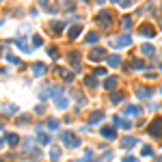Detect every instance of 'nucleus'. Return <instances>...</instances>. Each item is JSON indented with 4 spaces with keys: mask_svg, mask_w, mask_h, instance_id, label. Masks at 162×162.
I'll return each instance as SVG.
<instances>
[{
    "mask_svg": "<svg viewBox=\"0 0 162 162\" xmlns=\"http://www.w3.org/2000/svg\"><path fill=\"white\" fill-rule=\"evenodd\" d=\"M147 132H149V134H151L154 138H160V136H162V117H156L154 121L149 123Z\"/></svg>",
    "mask_w": 162,
    "mask_h": 162,
    "instance_id": "obj_1",
    "label": "nucleus"
},
{
    "mask_svg": "<svg viewBox=\"0 0 162 162\" xmlns=\"http://www.w3.org/2000/svg\"><path fill=\"white\" fill-rule=\"evenodd\" d=\"M61 138H63L65 147H72V149H74V147H78V145H80V138H76V136H74V134H69V132H63V134H61Z\"/></svg>",
    "mask_w": 162,
    "mask_h": 162,
    "instance_id": "obj_2",
    "label": "nucleus"
},
{
    "mask_svg": "<svg viewBox=\"0 0 162 162\" xmlns=\"http://www.w3.org/2000/svg\"><path fill=\"white\" fill-rule=\"evenodd\" d=\"M97 24H100V26H104L106 30H110V26H113V20H110V13H108V11H102V13L97 15Z\"/></svg>",
    "mask_w": 162,
    "mask_h": 162,
    "instance_id": "obj_3",
    "label": "nucleus"
},
{
    "mask_svg": "<svg viewBox=\"0 0 162 162\" xmlns=\"http://www.w3.org/2000/svg\"><path fill=\"white\" fill-rule=\"evenodd\" d=\"M104 56H106V50H104V48H93V50L89 52V58H91V61H102Z\"/></svg>",
    "mask_w": 162,
    "mask_h": 162,
    "instance_id": "obj_4",
    "label": "nucleus"
},
{
    "mask_svg": "<svg viewBox=\"0 0 162 162\" xmlns=\"http://www.w3.org/2000/svg\"><path fill=\"white\" fill-rule=\"evenodd\" d=\"M138 33L145 35V37H156V28H154L151 24H143V26L138 28Z\"/></svg>",
    "mask_w": 162,
    "mask_h": 162,
    "instance_id": "obj_5",
    "label": "nucleus"
},
{
    "mask_svg": "<svg viewBox=\"0 0 162 162\" xmlns=\"http://www.w3.org/2000/svg\"><path fill=\"white\" fill-rule=\"evenodd\" d=\"M56 74H58L65 82H72V80H74V74H72V72H67L65 67H56Z\"/></svg>",
    "mask_w": 162,
    "mask_h": 162,
    "instance_id": "obj_6",
    "label": "nucleus"
},
{
    "mask_svg": "<svg viewBox=\"0 0 162 162\" xmlns=\"http://www.w3.org/2000/svg\"><path fill=\"white\" fill-rule=\"evenodd\" d=\"M67 58H69V63H72L74 69H80V54H78V52H69Z\"/></svg>",
    "mask_w": 162,
    "mask_h": 162,
    "instance_id": "obj_7",
    "label": "nucleus"
},
{
    "mask_svg": "<svg viewBox=\"0 0 162 162\" xmlns=\"http://www.w3.org/2000/svg\"><path fill=\"white\" fill-rule=\"evenodd\" d=\"M151 93H154V91H151V89H145V86H138V89H136V97H138V100H147V97H151Z\"/></svg>",
    "mask_w": 162,
    "mask_h": 162,
    "instance_id": "obj_8",
    "label": "nucleus"
},
{
    "mask_svg": "<svg viewBox=\"0 0 162 162\" xmlns=\"http://www.w3.org/2000/svg\"><path fill=\"white\" fill-rule=\"evenodd\" d=\"M43 74H45V65H43V63H35V65H33V76L39 78Z\"/></svg>",
    "mask_w": 162,
    "mask_h": 162,
    "instance_id": "obj_9",
    "label": "nucleus"
},
{
    "mask_svg": "<svg viewBox=\"0 0 162 162\" xmlns=\"http://www.w3.org/2000/svg\"><path fill=\"white\" fill-rule=\"evenodd\" d=\"M102 138H106V141H113L115 138V127H102Z\"/></svg>",
    "mask_w": 162,
    "mask_h": 162,
    "instance_id": "obj_10",
    "label": "nucleus"
},
{
    "mask_svg": "<svg viewBox=\"0 0 162 162\" xmlns=\"http://www.w3.org/2000/svg\"><path fill=\"white\" fill-rule=\"evenodd\" d=\"M117 76H108V78H106V80H104V89H108V91H113V89H115V86H117Z\"/></svg>",
    "mask_w": 162,
    "mask_h": 162,
    "instance_id": "obj_11",
    "label": "nucleus"
},
{
    "mask_svg": "<svg viewBox=\"0 0 162 162\" xmlns=\"http://www.w3.org/2000/svg\"><path fill=\"white\" fill-rule=\"evenodd\" d=\"M136 145V138L134 136H125V138H121V147L123 149H130V147H134Z\"/></svg>",
    "mask_w": 162,
    "mask_h": 162,
    "instance_id": "obj_12",
    "label": "nucleus"
},
{
    "mask_svg": "<svg viewBox=\"0 0 162 162\" xmlns=\"http://www.w3.org/2000/svg\"><path fill=\"white\" fill-rule=\"evenodd\" d=\"M141 52H143L145 56H154V54H156V48L149 45V43H143V45H141Z\"/></svg>",
    "mask_w": 162,
    "mask_h": 162,
    "instance_id": "obj_13",
    "label": "nucleus"
},
{
    "mask_svg": "<svg viewBox=\"0 0 162 162\" xmlns=\"http://www.w3.org/2000/svg\"><path fill=\"white\" fill-rule=\"evenodd\" d=\"M115 125H119L123 130H130V127H132V123L127 121V119H121V117H115Z\"/></svg>",
    "mask_w": 162,
    "mask_h": 162,
    "instance_id": "obj_14",
    "label": "nucleus"
},
{
    "mask_svg": "<svg viewBox=\"0 0 162 162\" xmlns=\"http://www.w3.org/2000/svg\"><path fill=\"white\" fill-rule=\"evenodd\" d=\"M102 117H104V113H102V110H93V113H91V117H89V123L102 121Z\"/></svg>",
    "mask_w": 162,
    "mask_h": 162,
    "instance_id": "obj_15",
    "label": "nucleus"
},
{
    "mask_svg": "<svg viewBox=\"0 0 162 162\" xmlns=\"http://www.w3.org/2000/svg\"><path fill=\"white\" fill-rule=\"evenodd\" d=\"M115 43H117V45H130V43H132V37H130V35H123V37L113 41V45H115Z\"/></svg>",
    "mask_w": 162,
    "mask_h": 162,
    "instance_id": "obj_16",
    "label": "nucleus"
},
{
    "mask_svg": "<svg viewBox=\"0 0 162 162\" xmlns=\"http://www.w3.org/2000/svg\"><path fill=\"white\" fill-rule=\"evenodd\" d=\"M54 104H56V108L63 110V108H67V97H65V95H56V102H54Z\"/></svg>",
    "mask_w": 162,
    "mask_h": 162,
    "instance_id": "obj_17",
    "label": "nucleus"
},
{
    "mask_svg": "<svg viewBox=\"0 0 162 162\" xmlns=\"http://www.w3.org/2000/svg\"><path fill=\"white\" fill-rule=\"evenodd\" d=\"M50 160L52 162L61 160V149H58V147H52V149H50Z\"/></svg>",
    "mask_w": 162,
    "mask_h": 162,
    "instance_id": "obj_18",
    "label": "nucleus"
},
{
    "mask_svg": "<svg viewBox=\"0 0 162 162\" xmlns=\"http://www.w3.org/2000/svg\"><path fill=\"white\" fill-rule=\"evenodd\" d=\"M37 141H39L41 145H48L52 138H50V134H45V132H39V134H37Z\"/></svg>",
    "mask_w": 162,
    "mask_h": 162,
    "instance_id": "obj_19",
    "label": "nucleus"
},
{
    "mask_svg": "<svg viewBox=\"0 0 162 162\" xmlns=\"http://www.w3.org/2000/svg\"><path fill=\"white\" fill-rule=\"evenodd\" d=\"M119 63H121V56H119V54H113V56H108V65H110V67H117Z\"/></svg>",
    "mask_w": 162,
    "mask_h": 162,
    "instance_id": "obj_20",
    "label": "nucleus"
},
{
    "mask_svg": "<svg viewBox=\"0 0 162 162\" xmlns=\"http://www.w3.org/2000/svg\"><path fill=\"white\" fill-rule=\"evenodd\" d=\"M7 143H9L11 147H15V145L20 143V136H17V134H7Z\"/></svg>",
    "mask_w": 162,
    "mask_h": 162,
    "instance_id": "obj_21",
    "label": "nucleus"
},
{
    "mask_svg": "<svg viewBox=\"0 0 162 162\" xmlns=\"http://www.w3.org/2000/svg\"><path fill=\"white\" fill-rule=\"evenodd\" d=\"M80 30H82V26H78V24L72 26V28H69V39H76V37L80 35Z\"/></svg>",
    "mask_w": 162,
    "mask_h": 162,
    "instance_id": "obj_22",
    "label": "nucleus"
},
{
    "mask_svg": "<svg viewBox=\"0 0 162 162\" xmlns=\"http://www.w3.org/2000/svg\"><path fill=\"white\" fill-rule=\"evenodd\" d=\"M130 67H132V69H145V63H143V61L132 58V61H130Z\"/></svg>",
    "mask_w": 162,
    "mask_h": 162,
    "instance_id": "obj_23",
    "label": "nucleus"
},
{
    "mask_svg": "<svg viewBox=\"0 0 162 162\" xmlns=\"http://www.w3.org/2000/svg\"><path fill=\"white\" fill-rule=\"evenodd\" d=\"M125 115H141L138 106H125Z\"/></svg>",
    "mask_w": 162,
    "mask_h": 162,
    "instance_id": "obj_24",
    "label": "nucleus"
},
{
    "mask_svg": "<svg viewBox=\"0 0 162 162\" xmlns=\"http://www.w3.org/2000/svg\"><path fill=\"white\" fill-rule=\"evenodd\" d=\"M50 26L54 28V33H61V28H65V22H52Z\"/></svg>",
    "mask_w": 162,
    "mask_h": 162,
    "instance_id": "obj_25",
    "label": "nucleus"
},
{
    "mask_svg": "<svg viewBox=\"0 0 162 162\" xmlns=\"http://www.w3.org/2000/svg\"><path fill=\"white\" fill-rule=\"evenodd\" d=\"M17 45H20V50H22V52H26V54L30 52V48H28V43H26V41H24V39H20V41H17Z\"/></svg>",
    "mask_w": 162,
    "mask_h": 162,
    "instance_id": "obj_26",
    "label": "nucleus"
},
{
    "mask_svg": "<svg viewBox=\"0 0 162 162\" xmlns=\"http://www.w3.org/2000/svg\"><path fill=\"white\" fill-rule=\"evenodd\" d=\"M121 100H123V93H113V95H110V102H113V104H119Z\"/></svg>",
    "mask_w": 162,
    "mask_h": 162,
    "instance_id": "obj_27",
    "label": "nucleus"
},
{
    "mask_svg": "<svg viewBox=\"0 0 162 162\" xmlns=\"http://www.w3.org/2000/svg\"><path fill=\"white\" fill-rule=\"evenodd\" d=\"M97 39H100V35H97V33H89V35H86V43H95Z\"/></svg>",
    "mask_w": 162,
    "mask_h": 162,
    "instance_id": "obj_28",
    "label": "nucleus"
},
{
    "mask_svg": "<svg viewBox=\"0 0 162 162\" xmlns=\"http://www.w3.org/2000/svg\"><path fill=\"white\" fill-rule=\"evenodd\" d=\"M121 24H123V28H130V26H132V20H130L127 15H123V17H121Z\"/></svg>",
    "mask_w": 162,
    "mask_h": 162,
    "instance_id": "obj_29",
    "label": "nucleus"
},
{
    "mask_svg": "<svg viewBox=\"0 0 162 162\" xmlns=\"http://www.w3.org/2000/svg\"><path fill=\"white\" fill-rule=\"evenodd\" d=\"M84 82H86L89 86H95V84H97V80H95V76H86V78H84Z\"/></svg>",
    "mask_w": 162,
    "mask_h": 162,
    "instance_id": "obj_30",
    "label": "nucleus"
},
{
    "mask_svg": "<svg viewBox=\"0 0 162 162\" xmlns=\"http://www.w3.org/2000/svg\"><path fill=\"white\" fill-rule=\"evenodd\" d=\"M84 162H93V151H91V149H86V154H84Z\"/></svg>",
    "mask_w": 162,
    "mask_h": 162,
    "instance_id": "obj_31",
    "label": "nucleus"
},
{
    "mask_svg": "<svg viewBox=\"0 0 162 162\" xmlns=\"http://www.w3.org/2000/svg\"><path fill=\"white\" fill-rule=\"evenodd\" d=\"M48 127H50V130H58V121L50 119V121H48Z\"/></svg>",
    "mask_w": 162,
    "mask_h": 162,
    "instance_id": "obj_32",
    "label": "nucleus"
},
{
    "mask_svg": "<svg viewBox=\"0 0 162 162\" xmlns=\"http://www.w3.org/2000/svg\"><path fill=\"white\" fill-rule=\"evenodd\" d=\"M48 54H50L52 58H56V56H58V50H56V48H48Z\"/></svg>",
    "mask_w": 162,
    "mask_h": 162,
    "instance_id": "obj_33",
    "label": "nucleus"
},
{
    "mask_svg": "<svg viewBox=\"0 0 162 162\" xmlns=\"http://www.w3.org/2000/svg\"><path fill=\"white\" fill-rule=\"evenodd\" d=\"M143 156H145V158H149V156H151V147H149V145H145V147H143Z\"/></svg>",
    "mask_w": 162,
    "mask_h": 162,
    "instance_id": "obj_34",
    "label": "nucleus"
},
{
    "mask_svg": "<svg viewBox=\"0 0 162 162\" xmlns=\"http://www.w3.org/2000/svg\"><path fill=\"white\" fill-rule=\"evenodd\" d=\"M41 43H43V39H41L39 35H35V37H33V45H41Z\"/></svg>",
    "mask_w": 162,
    "mask_h": 162,
    "instance_id": "obj_35",
    "label": "nucleus"
},
{
    "mask_svg": "<svg viewBox=\"0 0 162 162\" xmlns=\"http://www.w3.org/2000/svg\"><path fill=\"white\" fill-rule=\"evenodd\" d=\"M95 76H106V69H104V67H97V69H95Z\"/></svg>",
    "mask_w": 162,
    "mask_h": 162,
    "instance_id": "obj_36",
    "label": "nucleus"
},
{
    "mask_svg": "<svg viewBox=\"0 0 162 162\" xmlns=\"http://www.w3.org/2000/svg\"><path fill=\"white\" fill-rule=\"evenodd\" d=\"M7 58H9V61H11V63H17V65H20V58H17V56H13V54H9V56H7Z\"/></svg>",
    "mask_w": 162,
    "mask_h": 162,
    "instance_id": "obj_37",
    "label": "nucleus"
},
{
    "mask_svg": "<svg viewBox=\"0 0 162 162\" xmlns=\"http://www.w3.org/2000/svg\"><path fill=\"white\" fill-rule=\"evenodd\" d=\"M110 160H113V154H106V156L102 158V162H110Z\"/></svg>",
    "mask_w": 162,
    "mask_h": 162,
    "instance_id": "obj_38",
    "label": "nucleus"
},
{
    "mask_svg": "<svg viewBox=\"0 0 162 162\" xmlns=\"http://www.w3.org/2000/svg\"><path fill=\"white\" fill-rule=\"evenodd\" d=\"M121 162H136V158H132V156H125Z\"/></svg>",
    "mask_w": 162,
    "mask_h": 162,
    "instance_id": "obj_39",
    "label": "nucleus"
},
{
    "mask_svg": "<svg viewBox=\"0 0 162 162\" xmlns=\"http://www.w3.org/2000/svg\"><path fill=\"white\" fill-rule=\"evenodd\" d=\"M43 110H45V106H43V104H39V106L35 108V113H43Z\"/></svg>",
    "mask_w": 162,
    "mask_h": 162,
    "instance_id": "obj_40",
    "label": "nucleus"
},
{
    "mask_svg": "<svg viewBox=\"0 0 162 162\" xmlns=\"http://www.w3.org/2000/svg\"><path fill=\"white\" fill-rule=\"evenodd\" d=\"M41 4H43V7H48V0H39Z\"/></svg>",
    "mask_w": 162,
    "mask_h": 162,
    "instance_id": "obj_41",
    "label": "nucleus"
},
{
    "mask_svg": "<svg viewBox=\"0 0 162 162\" xmlns=\"http://www.w3.org/2000/svg\"><path fill=\"white\" fill-rule=\"evenodd\" d=\"M2 147H4V141H0V149H2Z\"/></svg>",
    "mask_w": 162,
    "mask_h": 162,
    "instance_id": "obj_42",
    "label": "nucleus"
},
{
    "mask_svg": "<svg viewBox=\"0 0 162 162\" xmlns=\"http://www.w3.org/2000/svg\"><path fill=\"white\" fill-rule=\"evenodd\" d=\"M110 2H119V0H110Z\"/></svg>",
    "mask_w": 162,
    "mask_h": 162,
    "instance_id": "obj_43",
    "label": "nucleus"
},
{
    "mask_svg": "<svg viewBox=\"0 0 162 162\" xmlns=\"http://www.w3.org/2000/svg\"><path fill=\"white\" fill-rule=\"evenodd\" d=\"M0 130H2V121H0Z\"/></svg>",
    "mask_w": 162,
    "mask_h": 162,
    "instance_id": "obj_44",
    "label": "nucleus"
},
{
    "mask_svg": "<svg viewBox=\"0 0 162 162\" xmlns=\"http://www.w3.org/2000/svg\"><path fill=\"white\" fill-rule=\"evenodd\" d=\"M84 2H89V0H84Z\"/></svg>",
    "mask_w": 162,
    "mask_h": 162,
    "instance_id": "obj_45",
    "label": "nucleus"
},
{
    "mask_svg": "<svg viewBox=\"0 0 162 162\" xmlns=\"http://www.w3.org/2000/svg\"><path fill=\"white\" fill-rule=\"evenodd\" d=\"M0 162H4V160H0Z\"/></svg>",
    "mask_w": 162,
    "mask_h": 162,
    "instance_id": "obj_46",
    "label": "nucleus"
},
{
    "mask_svg": "<svg viewBox=\"0 0 162 162\" xmlns=\"http://www.w3.org/2000/svg\"><path fill=\"white\" fill-rule=\"evenodd\" d=\"M160 162H162V158H160Z\"/></svg>",
    "mask_w": 162,
    "mask_h": 162,
    "instance_id": "obj_47",
    "label": "nucleus"
}]
</instances>
